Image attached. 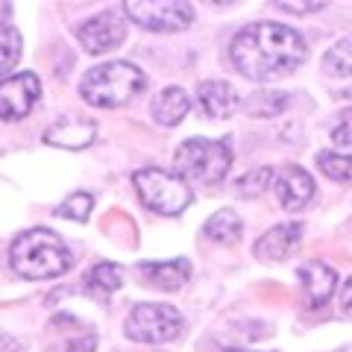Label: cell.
Masks as SVG:
<instances>
[{"label":"cell","instance_id":"cell-32","mask_svg":"<svg viewBox=\"0 0 352 352\" xmlns=\"http://www.w3.org/2000/svg\"><path fill=\"white\" fill-rule=\"evenodd\" d=\"M226 352H241V349H226Z\"/></svg>","mask_w":352,"mask_h":352},{"label":"cell","instance_id":"cell-9","mask_svg":"<svg viewBox=\"0 0 352 352\" xmlns=\"http://www.w3.org/2000/svg\"><path fill=\"white\" fill-rule=\"evenodd\" d=\"M41 82L36 74H15L0 82V120H21L38 103Z\"/></svg>","mask_w":352,"mask_h":352},{"label":"cell","instance_id":"cell-30","mask_svg":"<svg viewBox=\"0 0 352 352\" xmlns=\"http://www.w3.org/2000/svg\"><path fill=\"white\" fill-rule=\"evenodd\" d=\"M0 15L9 18V15H12V6H9V3H0Z\"/></svg>","mask_w":352,"mask_h":352},{"label":"cell","instance_id":"cell-23","mask_svg":"<svg viewBox=\"0 0 352 352\" xmlns=\"http://www.w3.org/2000/svg\"><path fill=\"white\" fill-rule=\"evenodd\" d=\"M273 179H276V173H273L270 168H256V170L244 173L235 182V194L238 197H258L264 188H270Z\"/></svg>","mask_w":352,"mask_h":352},{"label":"cell","instance_id":"cell-17","mask_svg":"<svg viewBox=\"0 0 352 352\" xmlns=\"http://www.w3.org/2000/svg\"><path fill=\"white\" fill-rule=\"evenodd\" d=\"M241 232H244V223H241V217L232 212V208L214 212L203 226V235L208 241H214V244H235L241 238Z\"/></svg>","mask_w":352,"mask_h":352},{"label":"cell","instance_id":"cell-5","mask_svg":"<svg viewBox=\"0 0 352 352\" xmlns=\"http://www.w3.org/2000/svg\"><path fill=\"white\" fill-rule=\"evenodd\" d=\"M132 182H135L141 203L156 214H164V217L182 214L191 203L188 182L179 179L176 173L162 170V168H141L132 176Z\"/></svg>","mask_w":352,"mask_h":352},{"label":"cell","instance_id":"cell-10","mask_svg":"<svg viewBox=\"0 0 352 352\" xmlns=\"http://www.w3.org/2000/svg\"><path fill=\"white\" fill-rule=\"evenodd\" d=\"M97 135V124L88 118H59L53 126L44 132V141L50 147H62V150H82L94 141Z\"/></svg>","mask_w":352,"mask_h":352},{"label":"cell","instance_id":"cell-3","mask_svg":"<svg viewBox=\"0 0 352 352\" xmlns=\"http://www.w3.org/2000/svg\"><path fill=\"white\" fill-rule=\"evenodd\" d=\"M144 71L135 68L129 62H106L91 68L82 82H80V94L85 103H91L97 109H115L124 106L144 88Z\"/></svg>","mask_w":352,"mask_h":352},{"label":"cell","instance_id":"cell-27","mask_svg":"<svg viewBox=\"0 0 352 352\" xmlns=\"http://www.w3.org/2000/svg\"><path fill=\"white\" fill-rule=\"evenodd\" d=\"M326 3H320V0H311V3H288V0H282V3H276V9H282V12H294V15H305V12H317V9H323Z\"/></svg>","mask_w":352,"mask_h":352},{"label":"cell","instance_id":"cell-22","mask_svg":"<svg viewBox=\"0 0 352 352\" xmlns=\"http://www.w3.org/2000/svg\"><path fill=\"white\" fill-rule=\"evenodd\" d=\"M317 164H320V170L329 176V179H335V182H352V156L323 150V153H317Z\"/></svg>","mask_w":352,"mask_h":352},{"label":"cell","instance_id":"cell-19","mask_svg":"<svg viewBox=\"0 0 352 352\" xmlns=\"http://www.w3.org/2000/svg\"><path fill=\"white\" fill-rule=\"evenodd\" d=\"M288 103H291V97L285 91H258L244 103V109L252 118H276L288 109Z\"/></svg>","mask_w":352,"mask_h":352},{"label":"cell","instance_id":"cell-29","mask_svg":"<svg viewBox=\"0 0 352 352\" xmlns=\"http://www.w3.org/2000/svg\"><path fill=\"white\" fill-rule=\"evenodd\" d=\"M0 352H27L24 344L12 335H0Z\"/></svg>","mask_w":352,"mask_h":352},{"label":"cell","instance_id":"cell-18","mask_svg":"<svg viewBox=\"0 0 352 352\" xmlns=\"http://www.w3.org/2000/svg\"><path fill=\"white\" fill-rule=\"evenodd\" d=\"M120 282H124V270H120L115 261H100L88 270L85 291L94 294V296H109L120 288Z\"/></svg>","mask_w":352,"mask_h":352},{"label":"cell","instance_id":"cell-8","mask_svg":"<svg viewBox=\"0 0 352 352\" xmlns=\"http://www.w3.org/2000/svg\"><path fill=\"white\" fill-rule=\"evenodd\" d=\"M76 38H80V44L91 53V56H100V53L120 47L124 38H126L124 9H106V12L88 18L85 24L76 30Z\"/></svg>","mask_w":352,"mask_h":352},{"label":"cell","instance_id":"cell-14","mask_svg":"<svg viewBox=\"0 0 352 352\" xmlns=\"http://www.w3.org/2000/svg\"><path fill=\"white\" fill-rule=\"evenodd\" d=\"M296 276H300V282H302L305 300H308V305H311V308L329 302V296L335 294L338 276H335V270L329 267V264H323V261H305V264H300Z\"/></svg>","mask_w":352,"mask_h":352},{"label":"cell","instance_id":"cell-13","mask_svg":"<svg viewBox=\"0 0 352 352\" xmlns=\"http://www.w3.org/2000/svg\"><path fill=\"white\" fill-rule=\"evenodd\" d=\"M300 238H302V223H294V220L291 223H279V226L267 229V232L256 241L252 252H256V258H261V261H282L300 244Z\"/></svg>","mask_w":352,"mask_h":352},{"label":"cell","instance_id":"cell-24","mask_svg":"<svg viewBox=\"0 0 352 352\" xmlns=\"http://www.w3.org/2000/svg\"><path fill=\"white\" fill-rule=\"evenodd\" d=\"M91 206H94V197L91 194H88V191H76V194H71L68 200H65L56 208V214L65 217V220H76V223H82V220H88Z\"/></svg>","mask_w":352,"mask_h":352},{"label":"cell","instance_id":"cell-11","mask_svg":"<svg viewBox=\"0 0 352 352\" xmlns=\"http://www.w3.org/2000/svg\"><path fill=\"white\" fill-rule=\"evenodd\" d=\"M238 106H241L238 91L223 80H206L197 88V109H200L208 120L229 118Z\"/></svg>","mask_w":352,"mask_h":352},{"label":"cell","instance_id":"cell-12","mask_svg":"<svg viewBox=\"0 0 352 352\" xmlns=\"http://www.w3.org/2000/svg\"><path fill=\"white\" fill-rule=\"evenodd\" d=\"M273 191H276L279 203L285 208L296 212V208H302L314 197V179L302 168L291 164V168H285V170L276 173V179H273Z\"/></svg>","mask_w":352,"mask_h":352},{"label":"cell","instance_id":"cell-2","mask_svg":"<svg viewBox=\"0 0 352 352\" xmlns=\"http://www.w3.org/2000/svg\"><path fill=\"white\" fill-rule=\"evenodd\" d=\"M9 264L21 279H59L71 270V250L50 229H27L9 247Z\"/></svg>","mask_w":352,"mask_h":352},{"label":"cell","instance_id":"cell-6","mask_svg":"<svg viewBox=\"0 0 352 352\" xmlns=\"http://www.w3.org/2000/svg\"><path fill=\"white\" fill-rule=\"evenodd\" d=\"M182 332V314L164 302H141L126 317V338L138 344H168Z\"/></svg>","mask_w":352,"mask_h":352},{"label":"cell","instance_id":"cell-21","mask_svg":"<svg viewBox=\"0 0 352 352\" xmlns=\"http://www.w3.org/2000/svg\"><path fill=\"white\" fill-rule=\"evenodd\" d=\"M21 59V32L12 24H0V76L9 74Z\"/></svg>","mask_w":352,"mask_h":352},{"label":"cell","instance_id":"cell-25","mask_svg":"<svg viewBox=\"0 0 352 352\" xmlns=\"http://www.w3.org/2000/svg\"><path fill=\"white\" fill-rule=\"evenodd\" d=\"M97 346V338L94 332H82V326L76 329V332L68 338V340H62V344H56L50 352H94Z\"/></svg>","mask_w":352,"mask_h":352},{"label":"cell","instance_id":"cell-26","mask_svg":"<svg viewBox=\"0 0 352 352\" xmlns=\"http://www.w3.org/2000/svg\"><path fill=\"white\" fill-rule=\"evenodd\" d=\"M332 141H335L338 150H344V156L352 153V109H346V112L340 115L338 126L332 129Z\"/></svg>","mask_w":352,"mask_h":352},{"label":"cell","instance_id":"cell-7","mask_svg":"<svg viewBox=\"0 0 352 352\" xmlns=\"http://www.w3.org/2000/svg\"><path fill=\"white\" fill-rule=\"evenodd\" d=\"M124 15L153 32H176L194 24V9L185 0H132L124 3Z\"/></svg>","mask_w":352,"mask_h":352},{"label":"cell","instance_id":"cell-16","mask_svg":"<svg viewBox=\"0 0 352 352\" xmlns=\"http://www.w3.org/2000/svg\"><path fill=\"white\" fill-rule=\"evenodd\" d=\"M188 109H191V100H188V94L182 91V88H164V91L156 97V103H153V120L162 126H176V124H182V118L188 115Z\"/></svg>","mask_w":352,"mask_h":352},{"label":"cell","instance_id":"cell-31","mask_svg":"<svg viewBox=\"0 0 352 352\" xmlns=\"http://www.w3.org/2000/svg\"><path fill=\"white\" fill-rule=\"evenodd\" d=\"M344 97H349V100H352V85L346 88V91H344Z\"/></svg>","mask_w":352,"mask_h":352},{"label":"cell","instance_id":"cell-4","mask_svg":"<svg viewBox=\"0 0 352 352\" xmlns=\"http://www.w3.org/2000/svg\"><path fill=\"white\" fill-rule=\"evenodd\" d=\"M229 164H232V150L214 138H188L173 153L176 176L194 185H206V188L223 182Z\"/></svg>","mask_w":352,"mask_h":352},{"label":"cell","instance_id":"cell-20","mask_svg":"<svg viewBox=\"0 0 352 352\" xmlns=\"http://www.w3.org/2000/svg\"><path fill=\"white\" fill-rule=\"evenodd\" d=\"M323 71L329 76H349L352 74V36L340 38L338 44H332V47L326 50Z\"/></svg>","mask_w":352,"mask_h":352},{"label":"cell","instance_id":"cell-28","mask_svg":"<svg viewBox=\"0 0 352 352\" xmlns=\"http://www.w3.org/2000/svg\"><path fill=\"white\" fill-rule=\"evenodd\" d=\"M340 314L344 317H352V279L344 282V288H340Z\"/></svg>","mask_w":352,"mask_h":352},{"label":"cell","instance_id":"cell-15","mask_svg":"<svg viewBox=\"0 0 352 352\" xmlns=\"http://www.w3.org/2000/svg\"><path fill=\"white\" fill-rule=\"evenodd\" d=\"M138 273L147 279V285H156L162 291H176L182 288L191 276L188 258H170V261H141Z\"/></svg>","mask_w":352,"mask_h":352},{"label":"cell","instance_id":"cell-1","mask_svg":"<svg viewBox=\"0 0 352 352\" xmlns=\"http://www.w3.org/2000/svg\"><path fill=\"white\" fill-rule=\"evenodd\" d=\"M305 38L300 32L285 24H270V21H258L241 30L229 47L232 65L247 80L256 82L288 76L305 62Z\"/></svg>","mask_w":352,"mask_h":352}]
</instances>
